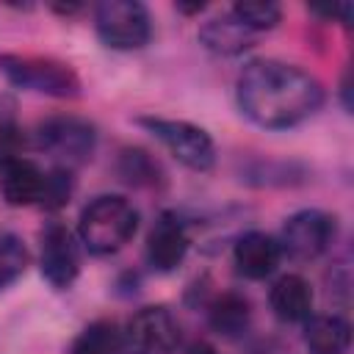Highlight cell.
<instances>
[{
    "instance_id": "obj_5",
    "label": "cell",
    "mask_w": 354,
    "mask_h": 354,
    "mask_svg": "<svg viewBox=\"0 0 354 354\" xmlns=\"http://www.w3.org/2000/svg\"><path fill=\"white\" fill-rule=\"evenodd\" d=\"M136 124H141L149 136H155L169 155L183 163L191 171H210L216 166V144L207 130L199 124H191L185 119H166V116H138Z\"/></svg>"
},
{
    "instance_id": "obj_11",
    "label": "cell",
    "mask_w": 354,
    "mask_h": 354,
    "mask_svg": "<svg viewBox=\"0 0 354 354\" xmlns=\"http://www.w3.org/2000/svg\"><path fill=\"white\" fill-rule=\"evenodd\" d=\"M282 260V249L277 243L274 235L260 232V230H249L243 232L235 246H232V266L243 279L260 282L266 277H271L277 271Z\"/></svg>"
},
{
    "instance_id": "obj_7",
    "label": "cell",
    "mask_w": 354,
    "mask_h": 354,
    "mask_svg": "<svg viewBox=\"0 0 354 354\" xmlns=\"http://www.w3.org/2000/svg\"><path fill=\"white\" fill-rule=\"evenodd\" d=\"M335 238H337V218L326 210L304 207L285 218L277 243L282 254H288L290 260L310 263L324 252H329Z\"/></svg>"
},
{
    "instance_id": "obj_14",
    "label": "cell",
    "mask_w": 354,
    "mask_h": 354,
    "mask_svg": "<svg viewBox=\"0 0 354 354\" xmlns=\"http://www.w3.org/2000/svg\"><path fill=\"white\" fill-rule=\"evenodd\" d=\"M199 41L205 50L216 53V55H224V58H235L246 50L254 47L257 41V33H252L246 25H241L230 11L221 14V17H213L207 22H202L199 28Z\"/></svg>"
},
{
    "instance_id": "obj_10",
    "label": "cell",
    "mask_w": 354,
    "mask_h": 354,
    "mask_svg": "<svg viewBox=\"0 0 354 354\" xmlns=\"http://www.w3.org/2000/svg\"><path fill=\"white\" fill-rule=\"evenodd\" d=\"M188 249H191V238H188L185 221L171 210L160 213L147 235V263L155 271L169 274L185 260Z\"/></svg>"
},
{
    "instance_id": "obj_20",
    "label": "cell",
    "mask_w": 354,
    "mask_h": 354,
    "mask_svg": "<svg viewBox=\"0 0 354 354\" xmlns=\"http://www.w3.org/2000/svg\"><path fill=\"white\" fill-rule=\"evenodd\" d=\"M22 147H25V133L17 124V105L11 97L0 94V166L22 158Z\"/></svg>"
},
{
    "instance_id": "obj_21",
    "label": "cell",
    "mask_w": 354,
    "mask_h": 354,
    "mask_svg": "<svg viewBox=\"0 0 354 354\" xmlns=\"http://www.w3.org/2000/svg\"><path fill=\"white\" fill-rule=\"evenodd\" d=\"M30 263L25 243L14 232H0V290L17 282Z\"/></svg>"
},
{
    "instance_id": "obj_24",
    "label": "cell",
    "mask_w": 354,
    "mask_h": 354,
    "mask_svg": "<svg viewBox=\"0 0 354 354\" xmlns=\"http://www.w3.org/2000/svg\"><path fill=\"white\" fill-rule=\"evenodd\" d=\"M55 14H61V17H75V14H80L83 11V6L80 3H55V6H50Z\"/></svg>"
},
{
    "instance_id": "obj_12",
    "label": "cell",
    "mask_w": 354,
    "mask_h": 354,
    "mask_svg": "<svg viewBox=\"0 0 354 354\" xmlns=\"http://www.w3.org/2000/svg\"><path fill=\"white\" fill-rule=\"evenodd\" d=\"M44 177H47V171H41L30 158H14V160L3 163L0 166V194H3L6 205H11V207L41 205Z\"/></svg>"
},
{
    "instance_id": "obj_4",
    "label": "cell",
    "mask_w": 354,
    "mask_h": 354,
    "mask_svg": "<svg viewBox=\"0 0 354 354\" xmlns=\"http://www.w3.org/2000/svg\"><path fill=\"white\" fill-rule=\"evenodd\" d=\"M33 144L44 155H50L58 166L75 169L91 160L97 149V127L94 122L75 113H55L36 124Z\"/></svg>"
},
{
    "instance_id": "obj_18",
    "label": "cell",
    "mask_w": 354,
    "mask_h": 354,
    "mask_svg": "<svg viewBox=\"0 0 354 354\" xmlns=\"http://www.w3.org/2000/svg\"><path fill=\"white\" fill-rule=\"evenodd\" d=\"M69 354H124V337L116 321H91L69 346Z\"/></svg>"
},
{
    "instance_id": "obj_9",
    "label": "cell",
    "mask_w": 354,
    "mask_h": 354,
    "mask_svg": "<svg viewBox=\"0 0 354 354\" xmlns=\"http://www.w3.org/2000/svg\"><path fill=\"white\" fill-rule=\"evenodd\" d=\"M41 249H39V268L41 277L55 288V290H69L80 274V243L77 235L61 224V221H47L44 230L39 232Z\"/></svg>"
},
{
    "instance_id": "obj_3",
    "label": "cell",
    "mask_w": 354,
    "mask_h": 354,
    "mask_svg": "<svg viewBox=\"0 0 354 354\" xmlns=\"http://www.w3.org/2000/svg\"><path fill=\"white\" fill-rule=\"evenodd\" d=\"M0 75L25 91L55 97V100H75L80 97V77L77 72L53 55L39 53H0Z\"/></svg>"
},
{
    "instance_id": "obj_26",
    "label": "cell",
    "mask_w": 354,
    "mask_h": 354,
    "mask_svg": "<svg viewBox=\"0 0 354 354\" xmlns=\"http://www.w3.org/2000/svg\"><path fill=\"white\" fill-rule=\"evenodd\" d=\"M174 8L183 14H199V11H205V3H177Z\"/></svg>"
},
{
    "instance_id": "obj_16",
    "label": "cell",
    "mask_w": 354,
    "mask_h": 354,
    "mask_svg": "<svg viewBox=\"0 0 354 354\" xmlns=\"http://www.w3.org/2000/svg\"><path fill=\"white\" fill-rule=\"evenodd\" d=\"M207 318H210V326L224 335V337H238L249 329V321H252V304L246 296L235 293V290H227L221 296H216L210 301V310H207Z\"/></svg>"
},
{
    "instance_id": "obj_22",
    "label": "cell",
    "mask_w": 354,
    "mask_h": 354,
    "mask_svg": "<svg viewBox=\"0 0 354 354\" xmlns=\"http://www.w3.org/2000/svg\"><path fill=\"white\" fill-rule=\"evenodd\" d=\"M75 191V177H72V169H64V166H55L53 171H47L44 177V196H41V207L47 210H58L69 202Z\"/></svg>"
},
{
    "instance_id": "obj_1",
    "label": "cell",
    "mask_w": 354,
    "mask_h": 354,
    "mask_svg": "<svg viewBox=\"0 0 354 354\" xmlns=\"http://www.w3.org/2000/svg\"><path fill=\"white\" fill-rule=\"evenodd\" d=\"M241 113L266 130H288L318 113L324 86L315 75L277 58L249 61L235 80Z\"/></svg>"
},
{
    "instance_id": "obj_19",
    "label": "cell",
    "mask_w": 354,
    "mask_h": 354,
    "mask_svg": "<svg viewBox=\"0 0 354 354\" xmlns=\"http://www.w3.org/2000/svg\"><path fill=\"white\" fill-rule=\"evenodd\" d=\"M230 14L257 36L266 30H274L282 19V8L271 0H241L230 8Z\"/></svg>"
},
{
    "instance_id": "obj_17",
    "label": "cell",
    "mask_w": 354,
    "mask_h": 354,
    "mask_svg": "<svg viewBox=\"0 0 354 354\" xmlns=\"http://www.w3.org/2000/svg\"><path fill=\"white\" fill-rule=\"evenodd\" d=\"M116 174L127 185H136V188H163L166 185L163 166L155 160V155H149L147 149H138V147H127L119 152Z\"/></svg>"
},
{
    "instance_id": "obj_6",
    "label": "cell",
    "mask_w": 354,
    "mask_h": 354,
    "mask_svg": "<svg viewBox=\"0 0 354 354\" xmlns=\"http://www.w3.org/2000/svg\"><path fill=\"white\" fill-rule=\"evenodd\" d=\"M94 30L111 50H141L152 39L149 8L138 0H105L94 8Z\"/></svg>"
},
{
    "instance_id": "obj_8",
    "label": "cell",
    "mask_w": 354,
    "mask_h": 354,
    "mask_svg": "<svg viewBox=\"0 0 354 354\" xmlns=\"http://www.w3.org/2000/svg\"><path fill=\"white\" fill-rule=\"evenodd\" d=\"M122 337L130 354H174L180 346V324L169 307L149 304L130 315Z\"/></svg>"
},
{
    "instance_id": "obj_25",
    "label": "cell",
    "mask_w": 354,
    "mask_h": 354,
    "mask_svg": "<svg viewBox=\"0 0 354 354\" xmlns=\"http://www.w3.org/2000/svg\"><path fill=\"white\" fill-rule=\"evenodd\" d=\"M185 354H218V348H213V346L205 343V340H196V343H191V346L185 348Z\"/></svg>"
},
{
    "instance_id": "obj_2",
    "label": "cell",
    "mask_w": 354,
    "mask_h": 354,
    "mask_svg": "<svg viewBox=\"0 0 354 354\" xmlns=\"http://www.w3.org/2000/svg\"><path fill=\"white\" fill-rule=\"evenodd\" d=\"M138 230V210L130 199L102 194L91 199L77 218V241L97 257L116 254L124 249Z\"/></svg>"
},
{
    "instance_id": "obj_15",
    "label": "cell",
    "mask_w": 354,
    "mask_h": 354,
    "mask_svg": "<svg viewBox=\"0 0 354 354\" xmlns=\"http://www.w3.org/2000/svg\"><path fill=\"white\" fill-rule=\"evenodd\" d=\"M304 346L310 354H348L351 324L337 313L310 315L304 321Z\"/></svg>"
},
{
    "instance_id": "obj_13",
    "label": "cell",
    "mask_w": 354,
    "mask_h": 354,
    "mask_svg": "<svg viewBox=\"0 0 354 354\" xmlns=\"http://www.w3.org/2000/svg\"><path fill=\"white\" fill-rule=\"evenodd\" d=\"M268 307L282 324H304L313 315V288L301 274H282L268 288Z\"/></svg>"
},
{
    "instance_id": "obj_23",
    "label": "cell",
    "mask_w": 354,
    "mask_h": 354,
    "mask_svg": "<svg viewBox=\"0 0 354 354\" xmlns=\"http://www.w3.org/2000/svg\"><path fill=\"white\" fill-rule=\"evenodd\" d=\"M313 14H318V17H324V19H332V22H343V25H348V19H351V3H332V6H313L310 8Z\"/></svg>"
}]
</instances>
